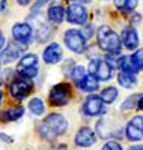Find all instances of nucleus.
I'll use <instances>...</instances> for the list:
<instances>
[{"label": "nucleus", "mask_w": 143, "mask_h": 150, "mask_svg": "<svg viewBox=\"0 0 143 150\" xmlns=\"http://www.w3.org/2000/svg\"><path fill=\"white\" fill-rule=\"evenodd\" d=\"M36 66H38V56L36 54H26L18 62L17 72L21 69H26V68H36Z\"/></svg>", "instance_id": "19"}, {"label": "nucleus", "mask_w": 143, "mask_h": 150, "mask_svg": "<svg viewBox=\"0 0 143 150\" xmlns=\"http://www.w3.org/2000/svg\"><path fill=\"white\" fill-rule=\"evenodd\" d=\"M36 35H38V41H39V42H45L48 38L51 36V30H50L48 26H45V24H44V26H41V29L38 30Z\"/></svg>", "instance_id": "26"}, {"label": "nucleus", "mask_w": 143, "mask_h": 150, "mask_svg": "<svg viewBox=\"0 0 143 150\" xmlns=\"http://www.w3.org/2000/svg\"><path fill=\"white\" fill-rule=\"evenodd\" d=\"M2 96H3V93H2V90H0V102H2Z\"/></svg>", "instance_id": "35"}, {"label": "nucleus", "mask_w": 143, "mask_h": 150, "mask_svg": "<svg viewBox=\"0 0 143 150\" xmlns=\"http://www.w3.org/2000/svg\"><path fill=\"white\" fill-rule=\"evenodd\" d=\"M71 77H72V80L75 81V84H77V83H80V81L86 77V69H84L83 66H77V68H74V71H72V74H71Z\"/></svg>", "instance_id": "25"}, {"label": "nucleus", "mask_w": 143, "mask_h": 150, "mask_svg": "<svg viewBox=\"0 0 143 150\" xmlns=\"http://www.w3.org/2000/svg\"><path fill=\"white\" fill-rule=\"evenodd\" d=\"M71 2H74V3H79V5H82V3H87L89 0H71Z\"/></svg>", "instance_id": "34"}, {"label": "nucleus", "mask_w": 143, "mask_h": 150, "mask_svg": "<svg viewBox=\"0 0 143 150\" xmlns=\"http://www.w3.org/2000/svg\"><path fill=\"white\" fill-rule=\"evenodd\" d=\"M63 41H65V45H66L72 53L75 54H82L86 51V38L83 36V33L80 30H75V29H71V30H66L65 32V36H63Z\"/></svg>", "instance_id": "4"}, {"label": "nucleus", "mask_w": 143, "mask_h": 150, "mask_svg": "<svg viewBox=\"0 0 143 150\" xmlns=\"http://www.w3.org/2000/svg\"><path fill=\"white\" fill-rule=\"evenodd\" d=\"M99 98L102 99L104 104H112V102H114V99L118 98V89H116V87H106V89H102Z\"/></svg>", "instance_id": "21"}, {"label": "nucleus", "mask_w": 143, "mask_h": 150, "mask_svg": "<svg viewBox=\"0 0 143 150\" xmlns=\"http://www.w3.org/2000/svg\"><path fill=\"white\" fill-rule=\"evenodd\" d=\"M124 134L128 141L136 143V141L143 140V116H134L127 123Z\"/></svg>", "instance_id": "7"}, {"label": "nucleus", "mask_w": 143, "mask_h": 150, "mask_svg": "<svg viewBox=\"0 0 143 150\" xmlns=\"http://www.w3.org/2000/svg\"><path fill=\"white\" fill-rule=\"evenodd\" d=\"M77 86H79L82 90L87 92V93H94V92L98 90L99 83H98V80L94 77V75H90V74H89V75H86V77H84L80 83H77Z\"/></svg>", "instance_id": "16"}, {"label": "nucleus", "mask_w": 143, "mask_h": 150, "mask_svg": "<svg viewBox=\"0 0 143 150\" xmlns=\"http://www.w3.org/2000/svg\"><path fill=\"white\" fill-rule=\"evenodd\" d=\"M72 98V89L68 83H60L56 84L53 89L50 90L48 101L53 107H63L66 105Z\"/></svg>", "instance_id": "3"}, {"label": "nucleus", "mask_w": 143, "mask_h": 150, "mask_svg": "<svg viewBox=\"0 0 143 150\" xmlns=\"http://www.w3.org/2000/svg\"><path fill=\"white\" fill-rule=\"evenodd\" d=\"M26 45H21V44H14V45H8L5 48V51L2 53V56H0V62H3V63H9V62H14L20 57L21 54V50H24Z\"/></svg>", "instance_id": "14"}, {"label": "nucleus", "mask_w": 143, "mask_h": 150, "mask_svg": "<svg viewBox=\"0 0 143 150\" xmlns=\"http://www.w3.org/2000/svg\"><path fill=\"white\" fill-rule=\"evenodd\" d=\"M137 107H139V110H142V111H143V96H140V98H139V101H137Z\"/></svg>", "instance_id": "31"}, {"label": "nucleus", "mask_w": 143, "mask_h": 150, "mask_svg": "<svg viewBox=\"0 0 143 150\" xmlns=\"http://www.w3.org/2000/svg\"><path fill=\"white\" fill-rule=\"evenodd\" d=\"M101 150H124V147H122L118 141L110 140V141H107L106 144L102 146V149H101Z\"/></svg>", "instance_id": "27"}, {"label": "nucleus", "mask_w": 143, "mask_h": 150, "mask_svg": "<svg viewBox=\"0 0 143 150\" xmlns=\"http://www.w3.org/2000/svg\"><path fill=\"white\" fill-rule=\"evenodd\" d=\"M6 2H8V0H0V12H2V11L5 9V6H6Z\"/></svg>", "instance_id": "33"}, {"label": "nucleus", "mask_w": 143, "mask_h": 150, "mask_svg": "<svg viewBox=\"0 0 143 150\" xmlns=\"http://www.w3.org/2000/svg\"><path fill=\"white\" fill-rule=\"evenodd\" d=\"M129 62L136 71H143V48L137 50V51L129 57Z\"/></svg>", "instance_id": "23"}, {"label": "nucleus", "mask_w": 143, "mask_h": 150, "mask_svg": "<svg viewBox=\"0 0 143 150\" xmlns=\"http://www.w3.org/2000/svg\"><path fill=\"white\" fill-rule=\"evenodd\" d=\"M128 150H143V144H136V146H131Z\"/></svg>", "instance_id": "30"}, {"label": "nucleus", "mask_w": 143, "mask_h": 150, "mask_svg": "<svg viewBox=\"0 0 143 150\" xmlns=\"http://www.w3.org/2000/svg\"><path fill=\"white\" fill-rule=\"evenodd\" d=\"M62 57H63V50L56 42L47 45L45 50H44V53H42V59H44V62L47 65H56V63H59V62L62 60Z\"/></svg>", "instance_id": "12"}, {"label": "nucleus", "mask_w": 143, "mask_h": 150, "mask_svg": "<svg viewBox=\"0 0 143 150\" xmlns=\"http://www.w3.org/2000/svg\"><path fill=\"white\" fill-rule=\"evenodd\" d=\"M139 3V0H114V6L124 12H133Z\"/></svg>", "instance_id": "22"}, {"label": "nucleus", "mask_w": 143, "mask_h": 150, "mask_svg": "<svg viewBox=\"0 0 143 150\" xmlns=\"http://www.w3.org/2000/svg\"><path fill=\"white\" fill-rule=\"evenodd\" d=\"M18 2V5H21V6H27L29 3H30V0H17Z\"/></svg>", "instance_id": "32"}, {"label": "nucleus", "mask_w": 143, "mask_h": 150, "mask_svg": "<svg viewBox=\"0 0 143 150\" xmlns=\"http://www.w3.org/2000/svg\"><path fill=\"white\" fill-rule=\"evenodd\" d=\"M29 110L33 116H42L45 112V104L41 98H33L29 102Z\"/></svg>", "instance_id": "20"}, {"label": "nucleus", "mask_w": 143, "mask_h": 150, "mask_svg": "<svg viewBox=\"0 0 143 150\" xmlns=\"http://www.w3.org/2000/svg\"><path fill=\"white\" fill-rule=\"evenodd\" d=\"M68 131V120L59 112L48 114L39 125V135L44 140H54Z\"/></svg>", "instance_id": "1"}, {"label": "nucleus", "mask_w": 143, "mask_h": 150, "mask_svg": "<svg viewBox=\"0 0 143 150\" xmlns=\"http://www.w3.org/2000/svg\"><path fill=\"white\" fill-rule=\"evenodd\" d=\"M33 90V84L30 80L27 78H15L12 80L11 86H9V93L11 96L17 99V101H23L24 98H27Z\"/></svg>", "instance_id": "6"}, {"label": "nucleus", "mask_w": 143, "mask_h": 150, "mask_svg": "<svg viewBox=\"0 0 143 150\" xmlns=\"http://www.w3.org/2000/svg\"><path fill=\"white\" fill-rule=\"evenodd\" d=\"M137 101H139V95H131L129 98H127L124 104H122V111H128V110H133L137 107Z\"/></svg>", "instance_id": "24"}, {"label": "nucleus", "mask_w": 143, "mask_h": 150, "mask_svg": "<svg viewBox=\"0 0 143 150\" xmlns=\"http://www.w3.org/2000/svg\"><path fill=\"white\" fill-rule=\"evenodd\" d=\"M23 114H24V108L21 105H12L2 112V119L5 122H15V120L21 119Z\"/></svg>", "instance_id": "15"}, {"label": "nucleus", "mask_w": 143, "mask_h": 150, "mask_svg": "<svg viewBox=\"0 0 143 150\" xmlns=\"http://www.w3.org/2000/svg\"><path fill=\"white\" fill-rule=\"evenodd\" d=\"M98 45L101 50L112 54H119L122 42L118 33H114L109 26H101L98 29Z\"/></svg>", "instance_id": "2"}, {"label": "nucleus", "mask_w": 143, "mask_h": 150, "mask_svg": "<svg viewBox=\"0 0 143 150\" xmlns=\"http://www.w3.org/2000/svg\"><path fill=\"white\" fill-rule=\"evenodd\" d=\"M106 111L104 102L99 96L90 95L86 98V101L83 102V114L87 117H95V116H101Z\"/></svg>", "instance_id": "9"}, {"label": "nucleus", "mask_w": 143, "mask_h": 150, "mask_svg": "<svg viewBox=\"0 0 143 150\" xmlns=\"http://www.w3.org/2000/svg\"><path fill=\"white\" fill-rule=\"evenodd\" d=\"M5 44H6V39H5L3 33L0 32V50H3V48H5Z\"/></svg>", "instance_id": "29"}, {"label": "nucleus", "mask_w": 143, "mask_h": 150, "mask_svg": "<svg viewBox=\"0 0 143 150\" xmlns=\"http://www.w3.org/2000/svg\"><path fill=\"white\" fill-rule=\"evenodd\" d=\"M12 36H14V39L18 44L27 47V44L33 38V29L27 23H17L15 26L12 27Z\"/></svg>", "instance_id": "11"}, {"label": "nucleus", "mask_w": 143, "mask_h": 150, "mask_svg": "<svg viewBox=\"0 0 143 150\" xmlns=\"http://www.w3.org/2000/svg\"><path fill=\"white\" fill-rule=\"evenodd\" d=\"M118 81L122 87L125 89H131L137 84V78H136V74L134 72H127V71H121L118 75Z\"/></svg>", "instance_id": "18"}, {"label": "nucleus", "mask_w": 143, "mask_h": 150, "mask_svg": "<svg viewBox=\"0 0 143 150\" xmlns=\"http://www.w3.org/2000/svg\"><path fill=\"white\" fill-rule=\"evenodd\" d=\"M65 17H66L68 23L77 24V26H86L87 23V11L83 5L72 3L68 6V9L65 11Z\"/></svg>", "instance_id": "8"}, {"label": "nucleus", "mask_w": 143, "mask_h": 150, "mask_svg": "<svg viewBox=\"0 0 143 150\" xmlns=\"http://www.w3.org/2000/svg\"><path fill=\"white\" fill-rule=\"evenodd\" d=\"M121 42L127 50H134L139 47V33L136 29L133 27H125L122 30V36H121Z\"/></svg>", "instance_id": "13"}, {"label": "nucleus", "mask_w": 143, "mask_h": 150, "mask_svg": "<svg viewBox=\"0 0 143 150\" xmlns=\"http://www.w3.org/2000/svg\"><path fill=\"white\" fill-rule=\"evenodd\" d=\"M98 140L97 132L94 129H90L89 126H83L77 131L75 137H74V143L77 147H92Z\"/></svg>", "instance_id": "10"}, {"label": "nucleus", "mask_w": 143, "mask_h": 150, "mask_svg": "<svg viewBox=\"0 0 143 150\" xmlns=\"http://www.w3.org/2000/svg\"><path fill=\"white\" fill-rule=\"evenodd\" d=\"M89 72L90 75L98 80V81H109L113 77V71H112V65L109 62L102 60V59H94L89 63Z\"/></svg>", "instance_id": "5"}, {"label": "nucleus", "mask_w": 143, "mask_h": 150, "mask_svg": "<svg viewBox=\"0 0 143 150\" xmlns=\"http://www.w3.org/2000/svg\"><path fill=\"white\" fill-rule=\"evenodd\" d=\"M47 17L51 23L54 24H60L65 18V9L60 6V5H53L50 6L48 11H47Z\"/></svg>", "instance_id": "17"}, {"label": "nucleus", "mask_w": 143, "mask_h": 150, "mask_svg": "<svg viewBox=\"0 0 143 150\" xmlns=\"http://www.w3.org/2000/svg\"><path fill=\"white\" fill-rule=\"evenodd\" d=\"M0 141H3V143H12V138H11V137H8L6 134L0 132Z\"/></svg>", "instance_id": "28"}]
</instances>
